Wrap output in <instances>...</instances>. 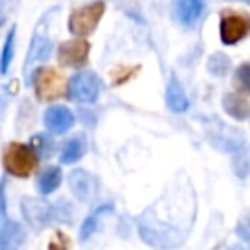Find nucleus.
<instances>
[{
    "mask_svg": "<svg viewBox=\"0 0 250 250\" xmlns=\"http://www.w3.org/2000/svg\"><path fill=\"white\" fill-rule=\"evenodd\" d=\"M139 234L146 244H150L158 250H172L186 240L188 232L178 227H172L164 221L152 219L148 213H145L139 219Z\"/></svg>",
    "mask_w": 250,
    "mask_h": 250,
    "instance_id": "nucleus-1",
    "label": "nucleus"
},
{
    "mask_svg": "<svg viewBox=\"0 0 250 250\" xmlns=\"http://www.w3.org/2000/svg\"><path fill=\"white\" fill-rule=\"evenodd\" d=\"M4 168L8 174L16 176V178H27L39 162V156L35 154V150L23 143H10L4 148V156H2Z\"/></svg>",
    "mask_w": 250,
    "mask_h": 250,
    "instance_id": "nucleus-2",
    "label": "nucleus"
},
{
    "mask_svg": "<svg viewBox=\"0 0 250 250\" xmlns=\"http://www.w3.org/2000/svg\"><path fill=\"white\" fill-rule=\"evenodd\" d=\"M25 240V230L20 223L10 221L6 211L4 182H0V250H20Z\"/></svg>",
    "mask_w": 250,
    "mask_h": 250,
    "instance_id": "nucleus-3",
    "label": "nucleus"
},
{
    "mask_svg": "<svg viewBox=\"0 0 250 250\" xmlns=\"http://www.w3.org/2000/svg\"><path fill=\"white\" fill-rule=\"evenodd\" d=\"M33 88L39 100L51 102L64 94V76L53 66H41L33 76Z\"/></svg>",
    "mask_w": 250,
    "mask_h": 250,
    "instance_id": "nucleus-4",
    "label": "nucleus"
},
{
    "mask_svg": "<svg viewBox=\"0 0 250 250\" xmlns=\"http://www.w3.org/2000/svg\"><path fill=\"white\" fill-rule=\"evenodd\" d=\"M104 10H105L104 2H92V4H86L78 10H74L68 18V29L78 37L92 33L104 16Z\"/></svg>",
    "mask_w": 250,
    "mask_h": 250,
    "instance_id": "nucleus-5",
    "label": "nucleus"
},
{
    "mask_svg": "<svg viewBox=\"0 0 250 250\" xmlns=\"http://www.w3.org/2000/svg\"><path fill=\"white\" fill-rule=\"evenodd\" d=\"M250 31V16L238 10H225L221 14V41L227 45L238 43Z\"/></svg>",
    "mask_w": 250,
    "mask_h": 250,
    "instance_id": "nucleus-6",
    "label": "nucleus"
},
{
    "mask_svg": "<svg viewBox=\"0 0 250 250\" xmlns=\"http://www.w3.org/2000/svg\"><path fill=\"white\" fill-rule=\"evenodd\" d=\"M100 78L94 74V72H78L70 78L68 82V96L70 100L78 102V104H92L98 100V94H100Z\"/></svg>",
    "mask_w": 250,
    "mask_h": 250,
    "instance_id": "nucleus-7",
    "label": "nucleus"
},
{
    "mask_svg": "<svg viewBox=\"0 0 250 250\" xmlns=\"http://www.w3.org/2000/svg\"><path fill=\"white\" fill-rule=\"evenodd\" d=\"M88 53H90V43L86 39H70L61 43L59 47V62L62 66H84L88 61Z\"/></svg>",
    "mask_w": 250,
    "mask_h": 250,
    "instance_id": "nucleus-8",
    "label": "nucleus"
},
{
    "mask_svg": "<svg viewBox=\"0 0 250 250\" xmlns=\"http://www.w3.org/2000/svg\"><path fill=\"white\" fill-rule=\"evenodd\" d=\"M43 121H45L47 129H49L51 133L62 135V133H66V131L74 125V115H72V111H70L68 107H64V105H53V107H49V109L45 111Z\"/></svg>",
    "mask_w": 250,
    "mask_h": 250,
    "instance_id": "nucleus-9",
    "label": "nucleus"
},
{
    "mask_svg": "<svg viewBox=\"0 0 250 250\" xmlns=\"http://www.w3.org/2000/svg\"><path fill=\"white\" fill-rule=\"evenodd\" d=\"M203 6V0H174V18L182 25L189 27L201 18Z\"/></svg>",
    "mask_w": 250,
    "mask_h": 250,
    "instance_id": "nucleus-10",
    "label": "nucleus"
},
{
    "mask_svg": "<svg viewBox=\"0 0 250 250\" xmlns=\"http://www.w3.org/2000/svg\"><path fill=\"white\" fill-rule=\"evenodd\" d=\"M68 184H70L74 195L82 201L90 199L96 191V182L86 170H72L70 176H68Z\"/></svg>",
    "mask_w": 250,
    "mask_h": 250,
    "instance_id": "nucleus-11",
    "label": "nucleus"
},
{
    "mask_svg": "<svg viewBox=\"0 0 250 250\" xmlns=\"http://www.w3.org/2000/svg\"><path fill=\"white\" fill-rule=\"evenodd\" d=\"M21 211L25 215V219L35 225V227H43L49 221V207L47 203H43L41 199H33V197H23L21 199Z\"/></svg>",
    "mask_w": 250,
    "mask_h": 250,
    "instance_id": "nucleus-12",
    "label": "nucleus"
},
{
    "mask_svg": "<svg viewBox=\"0 0 250 250\" xmlns=\"http://www.w3.org/2000/svg\"><path fill=\"white\" fill-rule=\"evenodd\" d=\"M166 104L176 113L186 111L188 105H189V100H188V96L184 92V86L180 84V80L174 74L170 76V82H168V88H166Z\"/></svg>",
    "mask_w": 250,
    "mask_h": 250,
    "instance_id": "nucleus-13",
    "label": "nucleus"
},
{
    "mask_svg": "<svg viewBox=\"0 0 250 250\" xmlns=\"http://www.w3.org/2000/svg\"><path fill=\"white\" fill-rule=\"evenodd\" d=\"M86 152V141L84 137H72L62 145L61 150V162L62 164H72L76 160H80Z\"/></svg>",
    "mask_w": 250,
    "mask_h": 250,
    "instance_id": "nucleus-14",
    "label": "nucleus"
},
{
    "mask_svg": "<svg viewBox=\"0 0 250 250\" xmlns=\"http://www.w3.org/2000/svg\"><path fill=\"white\" fill-rule=\"evenodd\" d=\"M61 168L59 166H49V168H45L39 176H37V189L43 193V195H49V193H53L57 188H59V184H61Z\"/></svg>",
    "mask_w": 250,
    "mask_h": 250,
    "instance_id": "nucleus-15",
    "label": "nucleus"
},
{
    "mask_svg": "<svg viewBox=\"0 0 250 250\" xmlns=\"http://www.w3.org/2000/svg\"><path fill=\"white\" fill-rule=\"evenodd\" d=\"M223 107H225V111L229 115H232L238 121L246 119V115H248V102L240 94H225Z\"/></svg>",
    "mask_w": 250,
    "mask_h": 250,
    "instance_id": "nucleus-16",
    "label": "nucleus"
},
{
    "mask_svg": "<svg viewBox=\"0 0 250 250\" xmlns=\"http://www.w3.org/2000/svg\"><path fill=\"white\" fill-rule=\"evenodd\" d=\"M111 209H113V207H111V203H104V205L96 207V209H94V213H90V215H88V219L84 221V225H82V229H80V240H88V238L94 234V230H96V227H98L100 219H102L105 213H109Z\"/></svg>",
    "mask_w": 250,
    "mask_h": 250,
    "instance_id": "nucleus-17",
    "label": "nucleus"
},
{
    "mask_svg": "<svg viewBox=\"0 0 250 250\" xmlns=\"http://www.w3.org/2000/svg\"><path fill=\"white\" fill-rule=\"evenodd\" d=\"M51 53V43L47 39H41V37H35V41L31 43V49H29V59L27 62H33V61H43L47 59Z\"/></svg>",
    "mask_w": 250,
    "mask_h": 250,
    "instance_id": "nucleus-18",
    "label": "nucleus"
},
{
    "mask_svg": "<svg viewBox=\"0 0 250 250\" xmlns=\"http://www.w3.org/2000/svg\"><path fill=\"white\" fill-rule=\"evenodd\" d=\"M14 39H16V27L10 29L8 37H6V43H4V51H2V57H0V72H8L10 68V62H12V57H14Z\"/></svg>",
    "mask_w": 250,
    "mask_h": 250,
    "instance_id": "nucleus-19",
    "label": "nucleus"
},
{
    "mask_svg": "<svg viewBox=\"0 0 250 250\" xmlns=\"http://www.w3.org/2000/svg\"><path fill=\"white\" fill-rule=\"evenodd\" d=\"M31 148L35 150L37 156H47L49 158L53 154V141L47 135H35L31 139Z\"/></svg>",
    "mask_w": 250,
    "mask_h": 250,
    "instance_id": "nucleus-20",
    "label": "nucleus"
},
{
    "mask_svg": "<svg viewBox=\"0 0 250 250\" xmlns=\"http://www.w3.org/2000/svg\"><path fill=\"white\" fill-rule=\"evenodd\" d=\"M234 86L242 94H250V64H240L234 72Z\"/></svg>",
    "mask_w": 250,
    "mask_h": 250,
    "instance_id": "nucleus-21",
    "label": "nucleus"
},
{
    "mask_svg": "<svg viewBox=\"0 0 250 250\" xmlns=\"http://www.w3.org/2000/svg\"><path fill=\"white\" fill-rule=\"evenodd\" d=\"M229 66H230V61H229V57H225L223 53H215V55L209 59V62H207L209 72H211V74H217V76H223V74L229 70Z\"/></svg>",
    "mask_w": 250,
    "mask_h": 250,
    "instance_id": "nucleus-22",
    "label": "nucleus"
},
{
    "mask_svg": "<svg viewBox=\"0 0 250 250\" xmlns=\"http://www.w3.org/2000/svg\"><path fill=\"white\" fill-rule=\"evenodd\" d=\"M236 232H238V236H242L244 240L250 242V215L240 217V221L236 223Z\"/></svg>",
    "mask_w": 250,
    "mask_h": 250,
    "instance_id": "nucleus-23",
    "label": "nucleus"
},
{
    "mask_svg": "<svg viewBox=\"0 0 250 250\" xmlns=\"http://www.w3.org/2000/svg\"><path fill=\"white\" fill-rule=\"evenodd\" d=\"M12 4H14V0H0V25H2V23L6 21V18L10 16Z\"/></svg>",
    "mask_w": 250,
    "mask_h": 250,
    "instance_id": "nucleus-24",
    "label": "nucleus"
},
{
    "mask_svg": "<svg viewBox=\"0 0 250 250\" xmlns=\"http://www.w3.org/2000/svg\"><path fill=\"white\" fill-rule=\"evenodd\" d=\"M66 246H68V240L61 232H57V238L51 242V250H66Z\"/></svg>",
    "mask_w": 250,
    "mask_h": 250,
    "instance_id": "nucleus-25",
    "label": "nucleus"
},
{
    "mask_svg": "<svg viewBox=\"0 0 250 250\" xmlns=\"http://www.w3.org/2000/svg\"><path fill=\"white\" fill-rule=\"evenodd\" d=\"M229 250H250V246H242V244H234V246H230Z\"/></svg>",
    "mask_w": 250,
    "mask_h": 250,
    "instance_id": "nucleus-26",
    "label": "nucleus"
},
{
    "mask_svg": "<svg viewBox=\"0 0 250 250\" xmlns=\"http://www.w3.org/2000/svg\"><path fill=\"white\" fill-rule=\"evenodd\" d=\"M244 2H248V4H250V0H244Z\"/></svg>",
    "mask_w": 250,
    "mask_h": 250,
    "instance_id": "nucleus-27",
    "label": "nucleus"
}]
</instances>
